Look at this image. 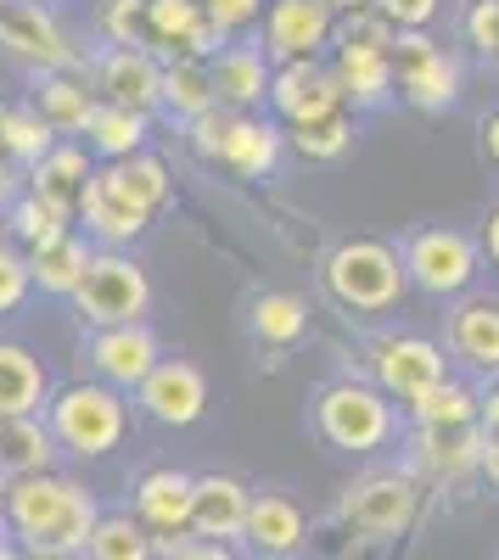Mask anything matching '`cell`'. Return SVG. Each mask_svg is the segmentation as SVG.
I'll return each mask as SVG.
<instances>
[{"label": "cell", "mask_w": 499, "mask_h": 560, "mask_svg": "<svg viewBox=\"0 0 499 560\" xmlns=\"http://www.w3.org/2000/svg\"><path fill=\"white\" fill-rule=\"evenodd\" d=\"M7 499H12V482L0 477V522H7Z\"/></svg>", "instance_id": "9f6ffc18"}, {"label": "cell", "mask_w": 499, "mask_h": 560, "mask_svg": "<svg viewBox=\"0 0 499 560\" xmlns=\"http://www.w3.org/2000/svg\"><path fill=\"white\" fill-rule=\"evenodd\" d=\"M169 560H242L231 544H208V538H179V544H163Z\"/></svg>", "instance_id": "bcb514c9"}, {"label": "cell", "mask_w": 499, "mask_h": 560, "mask_svg": "<svg viewBox=\"0 0 499 560\" xmlns=\"http://www.w3.org/2000/svg\"><path fill=\"white\" fill-rule=\"evenodd\" d=\"M57 459V438L39 415L28 420H0V477L23 482V477H45Z\"/></svg>", "instance_id": "cb8c5ba5"}, {"label": "cell", "mask_w": 499, "mask_h": 560, "mask_svg": "<svg viewBox=\"0 0 499 560\" xmlns=\"http://www.w3.org/2000/svg\"><path fill=\"white\" fill-rule=\"evenodd\" d=\"M7 224H12V236L34 253V247H45V242H62L68 236V213H57L51 202H39L34 191H23L12 208H7Z\"/></svg>", "instance_id": "8d00e7d4"}, {"label": "cell", "mask_w": 499, "mask_h": 560, "mask_svg": "<svg viewBox=\"0 0 499 560\" xmlns=\"http://www.w3.org/2000/svg\"><path fill=\"white\" fill-rule=\"evenodd\" d=\"M488 258L499 264V208H494V219H488Z\"/></svg>", "instance_id": "f5cc1de1"}, {"label": "cell", "mask_w": 499, "mask_h": 560, "mask_svg": "<svg viewBox=\"0 0 499 560\" xmlns=\"http://www.w3.org/2000/svg\"><path fill=\"white\" fill-rule=\"evenodd\" d=\"M0 45L39 73H73L79 68V51L68 45L62 23L45 12L39 0H7V7H0Z\"/></svg>", "instance_id": "ba28073f"}, {"label": "cell", "mask_w": 499, "mask_h": 560, "mask_svg": "<svg viewBox=\"0 0 499 560\" xmlns=\"http://www.w3.org/2000/svg\"><path fill=\"white\" fill-rule=\"evenodd\" d=\"M376 12L398 28V34H421L438 18V0H376Z\"/></svg>", "instance_id": "7bdbcfd3"}, {"label": "cell", "mask_w": 499, "mask_h": 560, "mask_svg": "<svg viewBox=\"0 0 499 560\" xmlns=\"http://www.w3.org/2000/svg\"><path fill=\"white\" fill-rule=\"evenodd\" d=\"M39 7H45V0H39Z\"/></svg>", "instance_id": "6125c7cd"}, {"label": "cell", "mask_w": 499, "mask_h": 560, "mask_svg": "<svg viewBox=\"0 0 499 560\" xmlns=\"http://www.w3.org/2000/svg\"><path fill=\"white\" fill-rule=\"evenodd\" d=\"M192 499H197V477L174 471V465L147 471L135 482V522H141L158 544H179L192 533Z\"/></svg>", "instance_id": "4fadbf2b"}, {"label": "cell", "mask_w": 499, "mask_h": 560, "mask_svg": "<svg viewBox=\"0 0 499 560\" xmlns=\"http://www.w3.org/2000/svg\"><path fill=\"white\" fill-rule=\"evenodd\" d=\"M466 34H472L477 51L499 57V0H477V7L466 12Z\"/></svg>", "instance_id": "ee69618b"}, {"label": "cell", "mask_w": 499, "mask_h": 560, "mask_svg": "<svg viewBox=\"0 0 499 560\" xmlns=\"http://www.w3.org/2000/svg\"><path fill=\"white\" fill-rule=\"evenodd\" d=\"M7 230H12V224H7V213H0V247H7Z\"/></svg>", "instance_id": "6f0895ef"}, {"label": "cell", "mask_w": 499, "mask_h": 560, "mask_svg": "<svg viewBox=\"0 0 499 560\" xmlns=\"http://www.w3.org/2000/svg\"><path fill=\"white\" fill-rule=\"evenodd\" d=\"M18 197H23V191H18V174H12V168H0V208H12Z\"/></svg>", "instance_id": "681fc988"}, {"label": "cell", "mask_w": 499, "mask_h": 560, "mask_svg": "<svg viewBox=\"0 0 499 560\" xmlns=\"http://www.w3.org/2000/svg\"><path fill=\"white\" fill-rule=\"evenodd\" d=\"M0 124H7V107H0ZM0 158H7V147H0Z\"/></svg>", "instance_id": "680465c9"}, {"label": "cell", "mask_w": 499, "mask_h": 560, "mask_svg": "<svg viewBox=\"0 0 499 560\" xmlns=\"http://www.w3.org/2000/svg\"><path fill=\"white\" fill-rule=\"evenodd\" d=\"M163 107L174 118H208L219 107V90H213V73L208 62H169L163 68Z\"/></svg>", "instance_id": "1f68e13d"}, {"label": "cell", "mask_w": 499, "mask_h": 560, "mask_svg": "<svg viewBox=\"0 0 499 560\" xmlns=\"http://www.w3.org/2000/svg\"><path fill=\"white\" fill-rule=\"evenodd\" d=\"M314 427H321V438L343 454H371L393 438L387 393L359 387V382H337V387L321 393V404H314Z\"/></svg>", "instance_id": "5b68a950"}, {"label": "cell", "mask_w": 499, "mask_h": 560, "mask_svg": "<svg viewBox=\"0 0 499 560\" xmlns=\"http://www.w3.org/2000/svg\"><path fill=\"white\" fill-rule=\"evenodd\" d=\"M292 147L309 158V163H332L353 147V118L348 113H332V118H314V124H298L292 129Z\"/></svg>", "instance_id": "74e56055"}, {"label": "cell", "mask_w": 499, "mask_h": 560, "mask_svg": "<svg viewBox=\"0 0 499 560\" xmlns=\"http://www.w3.org/2000/svg\"><path fill=\"white\" fill-rule=\"evenodd\" d=\"M141 409L163 427H192V420L208 409V382L202 370L186 364V359H163L152 376L141 382Z\"/></svg>", "instance_id": "ac0fdd59"}, {"label": "cell", "mask_w": 499, "mask_h": 560, "mask_svg": "<svg viewBox=\"0 0 499 560\" xmlns=\"http://www.w3.org/2000/svg\"><path fill=\"white\" fill-rule=\"evenodd\" d=\"M393 39H398V28H393L376 7L348 12V18L337 23V51H393Z\"/></svg>", "instance_id": "f35d334b"}, {"label": "cell", "mask_w": 499, "mask_h": 560, "mask_svg": "<svg viewBox=\"0 0 499 560\" xmlns=\"http://www.w3.org/2000/svg\"><path fill=\"white\" fill-rule=\"evenodd\" d=\"M253 331H258V342L287 348V342H298V337L309 331V308H303L292 292H264V298L253 303Z\"/></svg>", "instance_id": "836d02e7"}, {"label": "cell", "mask_w": 499, "mask_h": 560, "mask_svg": "<svg viewBox=\"0 0 499 560\" xmlns=\"http://www.w3.org/2000/svg\"><path fill=\"white\" fill-rule=\"evenodd\" d=\"M158 364H163V353H158V337L147 331V325L96 331V342H90V370H96V382L113 387V393H129V387L141 393V382Z\"/></svg>", "instance_id": "5bb4252c"}, {"label": "cell", "mask_w": 499, "mask_h": 560, "mask_svg": "<svg viewBox=\"0 0 499 560\" xmlns=\"http://www.w3.org/2000/svg\"><path fill=\"white\" fill-rule=\"evenodd\" d=\"M332 73H337L343 102H348V107H365V113L382 107L393 90H398V79H393V51H337Z\"/></svg>", "instance_id": "484cf974"}, {"label": "cell", "mask_w": 499, "mask_h": 560, "mask_svg": "<svg viewBox=\"0 0 499 560\" xmlns=\"http://www.w3.org/2000/svg\"><path fill=\"white\" fill-rule=\"evenodd\" d=\"M197 152L242 179H258L281 158V129L264 118H247V113H231V118L208 113V118H197Z\"/></svg>", "instance_id": "8992f818"}, {"label": "cell", "mask_w": 499, "mask_h": 560, "mask_svg": "<svg viewBox=\"0 0 499 560\" xmlns=\"http://www.w3.org/2000/svg\"><path fill=\"white\" fill-rule=\"evenodd\" d=\"M393 79H398V96L421 113H443L461 96L455 57H449L443 45H432L427 34H398L393 39Z\"/></svg>", "instance_id": "52a82bcc"}, {"label": "cell", "mask_w": 499, "mask_h": 560, "mask_svg": "<svg viewBox=\"0 0 499 560\" xmlns=\"http://www.w3.org/2000/svg\"><path fill=\"white\" fill-rule=\"evenodd\" d=\"M79 213H84V230H90V236L107 242V253H118L124 242H135V236L147 230V219H152L141 202L124 191L118 168H102L96 179H90V197H84Z\"/></svg>", "instance_id": "e0dca14e"}, {"label": "cell", "mask_w": 499, "mask_h": 560, "mask_svg": "<svg viewBox=\"0 0 499 560\" xmlns=\"http://www.w3.org/2000/svg\"><path fill=\"white\" fill-rule=\"evenodd\" d=\"M483 477H488V488L499 493V443H488V448H483Z\"/></svg>", "instance_id": "c3c4849f"}, {"label": "cell", "mask_w": 499, "mask_h": 560, "mask_svg": "<svg viewBox=\"0 0 499 560\" xmlns=\"http://www.w3.org/2000/svg\"><path fill=\"white\" fill-rule=\"evenodd\" d=\"M90 258H96V253H90V247L73 236V230H68L62 242H45V247H34V253H28V275H34V287H39V292L73 298V292L84 287Z\"/></svg>", "instance_id": "f546056e"}, {"label": "cell", "mask_w": 499, "mask_h": 560, "mask_svg": "<svg viewBox=\"0 0 499 560\" xmlns=\"http://www.w3.org/2000/svg\"><path fill=\"white\" fill-rule=\"evenodd\" d=\"M208 73H213L219 102H231V107L264 102L269 84H276V73L264 68V51H253V45H224V51L208 62Z\"/></svg>", "instance_id": "83f0119b"}, {"label": "cell", "mask_w": 499, "mask_h": 560, "mask_svg": "<svg viewBox=\"0 0 499 560\" xmlns=\"http://www.w3.org/2000/svg\"><path fill=\"white\" fill-rule=\"evenodd\" d=\"M326 7H332V12H343V18H348V12H365V7H376V0H326Z\"/></svg>", "instance_id": "816d5d0a"}, {"label": "cell", "mask_w": 499, "mask_h": 560, "mask_svg": "<svg viewBox=\"0 0 499 560\" xmlns=\"http://www.w3.org/2000/svg\"><path fill=\"white\" fill-rule=\"evenodd\" d=\"M102 90L113 107H129V113H147L163 107V68L152 62V51H141V45H113V51L102 57Z\"/></svg>", "instance_id": "d6986e66"}, {"label": "cell", "mask_w": 499, "mask_h": 560, "mask_svg": "<svg viewBox=\"0 0 499 560\" xmlns=\"http://www.w3.org/2000/svg\"><path fill=\"white\" fill-rule=\"evenodd\" d=\"M79 319L96 331H118V325H141L152 303V280L129 253H96L84 269V287L73 292Z\"/></svg>", "instance_id": "277c9868"}, {"label": "cell", "mask_w": 499, "mask_h": 560, "mask_svg": "<svg viewBox=\"0 0 499 560\" xmlns=\"http://www.w3.org/2000/svg\"><path fill=\"white\" fill-rule=\"evenodd\" d=\"M34 287V275H28V253H12V247H0V314H12Z\"/></svg>", "instance_id": "b9f144b4"}, {"label": "cell", "mask_w": 499, "mask_h": 560, "mask_svg": "<svg viewBox=\"0 0 499 560\" xmlns=\"http://www.w3.org/2000/svg\"><path fill=\"white\" fill-rule=\"evenodd\" d=\"M84 555L90 560H152L158 538L141 522H129V516H102L96 533H90V544H84Z\"/></svg>", "instance_id": "d6a6232c"}, {"label": "cell", "mask_w": 499, "mask_h": 560, "mask_svg": "<svg viewBox=\"0 0 499 560\" xmlns=\"http://www.w3.org/2000/svg\"><path fill=\"white\" fill-rule=\"evenodd\" d=\"M477 427H483V438H488V443H499V387L483 398V409H477Z\"/></svg>", "instance_id": "7dc6e473"}, {"label": "cell", "mask_w": 499, "mask_h": 560, "mask_svg": "<svg viewBox=\"0 0 499 560\" xmlns=\"http://www.w3.org/2000/svg\"><path fill=\"white\" fill-rule=\"evenodd\" d=\"M102 28L113 34V45H152V23H147V0H113Z\"/></svg>", "instance_id": "60d3db41"}, {"label": "cell", "mask_w": 499, "mask_h": 560, "mask_svg": "<svg viewBox=\"0 0 499 560\" xmlns=\"http://www.w3.org/2000/svg\"><path fill=\"white\" fill-rule=\"evenodd\" d=\"M269 102H276V113L292 129L298 124H314V118H332V113H348L343 90H337V73L321 68V62H287V68H276Z\"/></svg>", "instance_id": "9a60e30c"}, {"label": "cell", "mask_w": 499, "mask_h": 560, "mask_svg": "<svg viewBox=\"0 0 499 560\" xmlns=\"http://www.w3.org/2000/svg\"><path fill=\"white\" fill-rule=\"evenodd\" d=\"M449 342L461 359H472L477 370H499V303L494 298H472L449 319Z\"/></svg>", "instance_id": "f1b7e54d"}, {"label": "cell", "mask_w": 499, "mask_h": 560, "mask_svg": "<svg viewBox=\"0 0 499 560\" xmlns=\"http://www.w3.org/2000/svg\"><path fill=\"white\" fill-rule=\"evenodd\" d=\"M371 364H376L382 393L387 398H404V404H416V398H427L432 387L449 382L443 376V348L427 342V337H382L376 353H371Z\"/></svg>", "instance_id": "30bf717a"}, {"label": "cell", "mask_w": 499, "mask_h": 560, "mask_svg": "<svg viewBox=\"0 0 499 560\" xmlns=\"http://www.w3.org/2000/svg\"><path fill=\"white\" fill-rule=\"evenodd\" d=\"M242 544L264 560H287L303 549V510L287 499V493H253V510H247V533Z\"/></svg>", "instance_id": "603a6c76"}, {"label": "cell", "mask_w": 499, "mask_h": 560, "mask_svg": "<svg viewBox=\"0 0 499 560\" xmlns=\"http://www.w3.org/2000/svg\"><path fill=\"white\" fill-rule=\"evenodd\" d=\"M124 398L102 382H73L45 404V427H51L57 448L79 454V459H102L118 448L124 438Z\"/></svg>", "instance_id": "7a4b0ae2"}, {"label": "cell", "mask_w": 499, "mask_h": 560, "mask_svg": "<svg viewBox=\"0 0 499 560\" xmlns=\"http://www.w3.org/2000/svg\"><path fill=\"white\" fill-rule=\"evenodd\" d=\"M96 107L102 102L84 90L79 73H39V84H34V113L57 135H84L90 118H96Z\"/></svg>", "instance_id": "d4e9b609"}, {"label": "cell", "mask_w": 499, "mask_h": 560, "mask_svg": "<svg viewBox=\"0 0 499 560\" xmlns=\"http://www.w3.org/2000/svg\"><path fill=\"white\" fill-rule=\"evenodd\" d=\"M404 280V258L387 247V242H343L332 258H326V292L343 303V308H359V314H382L398 303Z\"/></svg>", "instance_id": "3957f363"}, {"label": "cell", "mask_w": 499, "mask_h": 560, "mask_svg": "<svg viewBox=\"0 0 499 560\" xmlns=\"http://www.w3.org/2000/svg\"><path fill=\"white\" fill-rule=\"evenodd\" d=\"M0 147H7V158H18V163H39L45 152L57 147V129L45 124L34 107H7V124H0Z\"/></svg>", "instance_id": "d590c367"}, {"label": "cell", "mask_w": 499, "mask_h": 560, "mask_svg": "<svg viewBox=\"0 0 499 560\" xmlns=\"http://www.w3.org/2000/svg\"><path fill=\"white\" fill-rule=\"evenodd\" d=\"M0 560H28V549H18V544H7V538H0Z\"/></svg>", "instance_id": "db71d44e"}, {"label": "cell", "mask_w": 499, "mask_h": 560, "mask_svg": "<svg viewBox=\"0 0 499 560\" xmlns=\"http://www.w3.org/2000/svg\"><path fill=\"white\" fill-rule=\"evenodd\" d=\"M247 510L253 493L236 477H197V499H192V533L208 544H231L247 533Z\"/></svg>", "instance_id": "44dd1931"}, {"label": "cell", "mask_w": 499, "mask_h": 560, "mask_svg": "<svg viewBox=\"0 0 499 560\" xmlns=\"http://www.w3.org/2000/svg\"><path fill=\"white\" fill-rule=\"evenodd\" d=\"M494 68H499V57H494Z\"/></svg>", "instance_id": "91938a15"}, {"label": "cell", "mask_w": 499, "mask_h": 560, "mask_svg": "<svg viewBox=\"0 0 499 560\" xmlns=\"http://www.w3.org/2000/svg\"><path fill=\"white\" fill-rule=\"evenodd\" d=\"M118 179H124V191L141 202L147 213H158V202L169 197V168L158 158H129V163H113Z\"/></svg>", "instance_id": "ab89813d"}, {"label": "cell", "mask_w": 499, "mask_h": 560, "mask_svg": "<svg viewBox=\"0 0 499 560\" xmlns=\"http://www.w3.org/2000/svg\"><path fill=\"white\" fill-rule=\"evenodd\" d=\"M477 409H483V398L461 382H443V387H432L427 398L410 404L416 427H477Z\"/></svg>", "instance_id": "e575fe53"}, {"label": "cell", "mask_w": 499, "mask_h": 560, "mask_svg": "<svg viewBox=\"0 0 499 560\" xmlns=\"http://www.w3.org/2000/svg\"><path fill=\"white\" fill-rule=\"evenodd\" d=\"M152 45L174 51V62H213L219 57V28L202 0H147Z\"/></svg>", "instance_id": "2e32d148"}, {"label": "cell", "mask_w": 499, "mask_h": 560, "mask_svg": "<svg viewBox=\"0 0 499 560\" xmlns=\"http://www.w3.org/2000/svg\"><path fill=\"white\" fill-rule=\"evenodd\" d=\"M404 269L421 292L432 298H455L477 280V247L461 236V230H421L404 247Z\"/></svg>", "instance_id": "9c48e42d"}, {"label": "cell", "mask_w": 499, "mask_h": 560, "mask_svg": "<svg viewBox=\"0 0 499 560\" xmlns=\"http://www.w3.org/2000/svg\"><path fill=\"white\" fill-rule=\"evenodd\" d=\"M483 140H488V158L499 163V113H494V118L483 124Z\"/></svg>", "instance_id": "f907efd6"}, {"label": "cell", "mask_w": 499, "mask_h": 560, "mask_svg": "<svg viewBox=\"0 0 499 560\" xmlns=\"http://www.w3.org/2000/svg\"><path fill=\"white\" fill-rule=\"evenodd\" d=\"M0 7H7V0H0Z\"/></svg>", "instance_id": "94428289"}, {"label": "cell", "mask_w": 499, "mask_h": 560, "mask_svg": "<svg viewBox=\"0 0 499 560\" xmlns=\"http://www.w3.org/2000/svg\"><path fill=\"white\" fill-rule=\"evenodd\" d=\"M202 7H208V18H213L219 34H236V28H247L264 12V0H202Z\"/></svg>", "instance_id": "f6af8a7d"}, {"label": "cell", "mask_w": 499, "mask_h": 560, "mask_svg": "<svg viewBox=\"0 0 499 560\" xmlns=\"http://www.w3.org/2000/svg\"><path fill=\"white\" fill-rule=\"evenodd\" d=\"M416 516H421V488L410 477H365L343 499V522L359 527V533H371V538L404 533Z\"/></svg>", "instance_id": "8fae6325"}, {"label": "cell", "mask_w": 499, "mask_h": 560, "mask_svg": "<svg viewBox=\"0 0 499 560\" xmlns=\"http://www.w3.org/2000/svg\"><path fill=\"white\" fill-rule=\"evenodd\" d=\"M264 39L269 51L287 62H314L326 39H337V12L326 0H269V18H264Z\"/></svg>", "instance_id": "7c38bea8"}, {"label": "cell", "mask_w": 499, "mask_h": 560, "mask_svg": "<svg viewBox=\"0 0 499 560\" xmlns=\"http://www.w3.org/2000/svg\"><path fill=\"white\" fill-rule=\"evenodd\" d=\"M141 140H147V113H129V107H113V102H102L90 129H84V147L107 163L141 158Z\"/></svg>", "instance_id": "4dcf8cb0"}, {"label": "cell", "mask_w": 499, "mask_h": 560, "mask_svg": "<svg viewBox=\"0 0 499 560\" xmlns=\"http://www.w3.org/2000/svg\"><path fill=\"white\" fill-rule=\"evenodd\" d=\"M90 179H96V168H90V158H84V147H51L34 168H28V191L39 197V202H51L57 213H79L84 208V197H90Z\"/></svg>", "instance_id": "7402d4cb"}, {"label": "cell", "mask_w": 499, "mask_h": 560, "mask_svg": "<svg viewBox=\"0 0 499 560\" xmlns=\"http://www.w3.org/2000/svg\"><path fill=\"white\" fill-rule=\"evenodd\" d=\"M7 522L12 533L23 538V549H57V555H79L96 533L102 510H96V493L73 477H23L12 482V499H7Z\"/></svg>", "instance_id": "6da1fadb"}, {"label": "cell", "mask_w": 499, "mask_h": 560, "mask_svg": "<svg viewBox=\"0 0 499 560\" xmlns=\"http://www.w3.org/2000/svg\"><path fill=\"white\" fill-rule=\"evenodd\" d=\"M28 560H79V555H57V549H28Z\"/></svg>", "instance_id": "11a10c76"}, {"label": "cell", "mask_w": 499, "mask_h": 560, "mask_svg": "<svg viewBox=\"0 0 499 560\" xmlns=\"http://www.w3.org/2000/svg\"><path fill=\"white\" fill-rule=\"evenodd\" d=\"M45 393H51L45 387V364L28 348H18V342H0V420L39 415Z\"/></svg>", "instance_id": "4316f807"}, {"label": "cell", "mask_w": 499, "mask_h": 560, "mask_svg": "<svg viewBox=\"0 0 499 560\" xmlns=\"http://www.w3.org/2000/svg\"><path fill=\"white\" fill-rule=\"evenodd\" d=\"M483 448H488L483 427H421L410 443V459H416V471H427L438 482H455L483 465Z\"/></svg>", "instance_id": "ffe728a7"}]
</instances>
